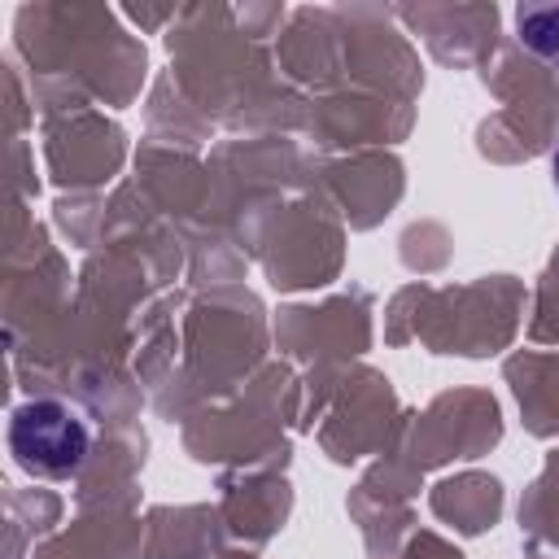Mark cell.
Returning <instances> with one entry per match:
<instances>
[{"label": "cell", "instance_id": "7a4b0ae2", "mask_svg": "<svg viewBox=\"0 0 559 559\" xmlns=\"http://www.w3.org/2000/svg\"><path fill=\"white\" fill-rule=\"evenodd\" d=\"M520 39L542 52V57H559V9H520L515 13Z\"/></svg>", "mask_w": 559, "mask_h": 559}, {"label": "cell", "instance_id": "3957f363", "mask_svg": "<svg viewBox=\"0 0 559 559\" xmlns=\"http://www.w3.org/2000/svg\"><path fill=\"white\" fill-rule=\"evenodd\" d=\"M555 183H559V148H555Z\"/></svg>", "mask_w": 559, "mask_h": 559}, {"label": "cell", "instance_id": "6da1fadb", "mask_svg": "<svg viewBox=\"0 0 559 559\" xmlns=\"http://www.w3.org/2000/svg\"><path fill=\"white\" fill-rule=\"evenodd\" d=\"M9 450H13L22 472L44 476V480H66L87 463L92 432H87L83 415L70 411L66 402L39 397V402H26L13 411Z\"/></svg>", "mask_w": 559, "mask_h": 559}]
</instances>
